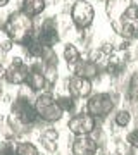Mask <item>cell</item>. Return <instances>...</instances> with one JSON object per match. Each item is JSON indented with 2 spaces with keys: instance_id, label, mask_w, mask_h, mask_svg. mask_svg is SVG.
<instances>
[{
  "instance_id": "obj_4",
  "label": "cell",
  "mask_w": 138,
  "mask_h": 155,
  "mask_svg": "<svg viewBox=\"0 0 138 155\" xmlns=\"http://www.w3.org/2000/svg\"><path fill=\"white\" fill-rule=\"evenodd\" d=\"M116 95L107 93V91H99L92 93L86 100V112L97 121H104L110 114L116 110Z\"/></svg>"
},
{
  "instance_id": "obj_17",
  "label": "cell",
  "mask_w": 138,
  "mask_h": 155,
  "mask_svg": "<svg viewBox=\"0 0 138 155\" xmlns=\"http://www.w3.org/2000/svg\"><path fill=\"white\" fill-rule=\"evenodd\" d=\"M62 55H64V61H66V64H67V66H71V67H74L78 62H79V59H81L79 48H78L76 45H72V43H67L66 47H64Z\"/></svg>"
},
{
  "instance_id": "obj_12",
  "label": "cell",
  "mask_w": 138,
  "mask_h": 155,
  "mask_svg": "<svg viewBox=\"0 0 138 155\" xmlns=\"http://www.w3.org/2000/svg\"><path fill=\"white\" fill-rule=\"evenodd\" d=\"M67 91H69V95L72 98H76V100L88 98L92 95V91H93V83L90 79H85V78L72 76L67 81Z\"/></svg>"
},
{
  "instance_id": "obj_9",
  "label": "cell",
  "mask_w": 138,
  "mask_h": 155,
  "mask_svg": "<svg viewBox=\"0 0 138 155\" xmlns=\"http://www.w3.org/2000/svg\"><path fill=\"white\" fill-rule=\"evenodd\" d=\"M26 86L31 90L35 95L50 91L52 86H50L49 81H47L45 69H43V66H42V62H36V64H33V66H29V76H28Z\"/></svg>"
},
{
  "instance_id": "obj_14",
  "label": "cell",
  "mask_w": 138,
  "mask_h": 155,
  "mask_svg": "<svg viewBox=\"0 0 138 155\" xmlns=\"http://www.w3.org/2000/svg\"><path fill=\"white\" fill-rule=\"evenodd\" d=\"M47 7V0H21V9L28 17H36L45 11Z\"/></svg>"
},
{
  "instance_id": "obj_11",
  "label": "cell",
  "mask_w": 138,
  "mask_h": 155,
  "mask_svg": "<svg viewBox=\"0 0 138 155\" xmlns=\"http://www.w3.org/2000/svg\"><path fill=\"white\" fill-rule=\"evenodd\" d=\"M100 145L92 134L74 136L71 143V155H97Z\"/></svg>"
},
{
  "instance_id": "obj_20",
  "label": "cell",
  "mask_w": 138,
  "mask_h": 155,
  "mask_svg": "<svg viewBox=\"0 0 138 155\" xmlns=\"http://www.w3.org/2000/svg\"><path fill=\"white\" fill-rule=\"evenodd\" d=\"M16 155H40V150L31 141H19L16 143Z\"/></svg>"
},
{
  "instance_id": "obj_6",
  "label": "cell",
  "mask_w": 138,
  "mask_h": 155,
  "mask_svg": "<svg viewBox=\"0 0 138 155\" xmlns=\"http://www.w3.org/2000/svg\"><path fill=\"white\" fill-rule=\"evenodd\" d=\"M69 16H71V21H72V24L76 26V29L86 31V29L93 24L95 9L90 2H86V0H76L71 5Z\"/></svg>"
},
{
  "instance_id": "obj_7",
  "label": "cell",
  "mask_w": 138,
  "mask_h": 155,
  "mask_svg": "<svg viewBox=\"0 0 138 155\" xmlns=\"http://www.w3.org/2000/svg\"><path fill=\"white\" fill-rule=\"evenodd\" d=\"M99 121L92 117L88 112H78L72 114L67 121V129L71 131L74 136H85V134H93V131L97 129Z\"/></svg>"
},
{
  "instance_id": "obj_2",
  "label": "cell",
  "mask_w": 138,
  "mask_h": 155,
  "mask_svg": "<svg viewBox=\"0 0 138 155\" xmlns=\"http://www.w3.org/2000/svg\"><path fill=\"white\" fill-rule=\"evenodd\" d=\"M33 100L19 91V95H17L16 98H14V102L11 104V117H9L7 124L11 126V129L14 131V134L21 133V127L36 126V124L40 122L38 114H36V110H35Z\"/></svg>"
},
{
  "instance_id": "obj_26",
  "label": "cell",
  "mask_w": 138,
  "mask_h": 155,
  "mask_svg": "<svg viewBox=\"0 0 138 155\" xmlns=\"http://www.w3.org/2000/svg\"><path fill=\"white\" fill-rule=\"evenodd\" d=\"M116 155H117V153H116Z\"/></svg>"
},
{
  "instance_id": "obj_25",
  "label": "cell",
  "mask_w": 138,
  "mask_h": 155,
  "mask_svg": "<svg viewBox=\"0 0 138 155\" xmlns=\"http://www.w3.org/2000/svg\"><path fill=\"white\" fill-rule=\"evenodd\" d=\"M99 2H104V4H105V2H107V0H99Z\"/></svg>"
},
{
  "instance_id": "obj_24",
  "label": "cell",
  "mask_w": 138,
  "mask_h": 155,
  "mask_svg": "<svg viewBox=\"0 0 138 155\" xmlns=\"http://www.w3.org/2000/svg\"><path fill=\"white\" fill-rule=\"evenodd\" d=\"M133 78H135V79H136V81H138V71L135 72V74H133Z\"/></svg>"
},
{
  "instance_id": "obj_10",
  "label": "cell",
  "mask_w": 138,
  "mask_h": 155,
  "mask_svg": "<svg viewBox=\"0 0 138 155\" xmlns=\"http://www.w3.org/2000/svg\"><path fill=\"white\" fill-rule=\"evenodd\" d=\"M28 76H29V66H28L26 62H22V59L17 57L16 61L5 69L4 79H5V83H9V84L22 86V84H26Z\"/></svg>"
},
{
  "instance_id": "obj_5",
  "label": "cell",
  "mask_w": 138,
  "mask_h": 155,
  "mask_svg": "<svg viewBox=\"0 0 138 155\" xmlns=\"http://www.w3.org/2000/svg\"><path fill=\"white\" fill-rule=\"evenodd\" d=\"M33 104H35V110L38 114V119L42 122L52 124V122L61 121L62 116H64L61 105L57 104V98L50 91H47V93H38L35 97Z\"/></svg>"
},
{
  "instance_id": "obj_19",
  "label": "cell",
  "mask_w": 138,
  "mask_h": 155,
  "mask_svg": "<svg viewBox=\"0 0 138 155\" xmlns=\"http://www.w3.org/2000/svg\"><path fill=\"white\" fill-rule=\"evenodd\" d=\"M57 104L61 105L62 112L66 114H74L76 112V98H72L71 95H61V97H57Z\"/></svg>"
},
{
  "instance_id": "obj_22",
  "label": "cell",
  "mask_w": 138,
  "mask_h": 155,
  "mask_svg": "<svg viewBox=\"0 0 138 155\" xmlns=\"http://www.w3.org/2000/svg\"><path fill=\"white\" fill-rule=\"evenodd\" d=\"M0 155H16V145H12L11 141L0 145Z\"/></svg>"
},
{
  "instance_id": "obj_13",
  "label": "cell",
  "mask_w": 138,
  "mask_h": 155,
  "mask_svg": "<svg viewBox=\"0 0 138 155\" xmlns=\"http://www.w3.org/2000/svg\"><path fill=\"white\" fill-rule=\"evenodd\" d=\"M99 74H100V67L92 59H79V62L74 66V76L93 81L95 78H99Z\"/></svg>"
},
{
  "instance_id": "obj_1",
  "label": "cell",
  "mask_w": 138,
  "mask_h": 155,
  "mask_svg": "<svg viewBox=\"0 0 138 155\" xmlns=\"http://www.w3.org/2000/svg\"><path fill=\"white\" fill-rule=\"evenodd\" d=\"M105 14L112 29L121 38H138V4L133 0H107Z\"/></svg>"
},
{
  "instance_id": "obj_23",
  "label": "cell",
  "mask_w": 138,
  "mask_h": 155,
  "mask_svg": "<svg viewBox=\"0 0 138 155\" xmlns=\"http://www.w3.org/2000/svg\"><path fill=\"white\" fill-rule=\"evenodd\" d=\"M12 45H14V43H12L11 40L7 38V40H5V41H4V43L0 45V48H2V52H9V50H11V48H12Z\"/></svg>"
},
{
  "instance_id": "obj_21",
  "label": "cell",
  "mask_w": 138,
  "mask_h": 155,
  "mask_svg": "<svg viewBox=\"0 0 138 155\" xmlns=\"http://www.w3.org/2000/svg\"><path fill=\"white\" fill-rule=\"evenodd\" d=\"M126 143L130 145L131 148H138V126L126 134Z\"/></svg>"
},
{
  "instance_id": "obj_15",
  "label": "cell",
  "mask_w": 138,
  "mask_h": 155,
  "mask_svg": "<svg viewBox=\"0 0 138 155\" xmlns=\"http://www.w3.org/2000/svg\"><path fill=\"white\" fill-rule=\"evenodd\" d=\"M22 47H24V50L28 52V55H29V57H33V59H40V61L43 59V55L47 54V50H49L47 47H43V45L36 40V36H35V35L28 40Z\"/></svg>"
},
{
  "instance_id": "obj_16",
  "label": "cell",
  "mask_w": 138,
  "mask_h": 155,
  "mask_svg": "<svg viewBox=\"0 0 138 155\" xmlns=\"http://www.w3.org/2000/svg\"><path fill=\"white\" fill-rule=\"evenodd\" d=\"M57 140H59V131L54 127H47L45 131H42L40 141L49 152H55L57 150Z\"/></svg>"
},
{
  "instance_id": "obj_18",
  "label": "cell",
  "mask_w": 138,
  "mask_h": 155,
  "mask_svg": "<svg viewBox=\"0 0 138 155\" xmlns=\"http://www.w3.org/2000/svg\"><path fill=\"white\" fill-rule=\"evenodd\" d=\"M112 121H114V124L117 127H128L130 122H131V112L128 110V109H119V110L114 112Z\"/></svg>"
},
{
  "instance_id": "obj_8",
  "label": "cell",
  "mask_w": 138,
  "mask_h": 155,
  "mask_svg": "<svg viewBox=\"0 0 138 155\" xmlns=\"http://www.w3.org/2000/svg\"><path fill=\"white\" fill-rule=\"evenodd\" d=\"M35 36L40 43L47 48H54L59 43V31H57V22L54 17H47L42 21L38 28H35Z\"/></svg>"
},
{
  "instance_id": "obj_3",
  "label": "cell",
  "mask_w": 138,
  "mask_h": 155,
  "mask_svg": "<svg viewBox=\"0 0 138 155\" xmlns=\"http://www.w3.org/2000/svg\"><path fill=\"white\" fill-rule=\"evenodd\" d=\"M35 22L33 17H28L24 12L14 11L7 16L2 29L5 31L7 38L16 45H24L28 40L35 35Z\"/></svg>"
}]
</instances>
